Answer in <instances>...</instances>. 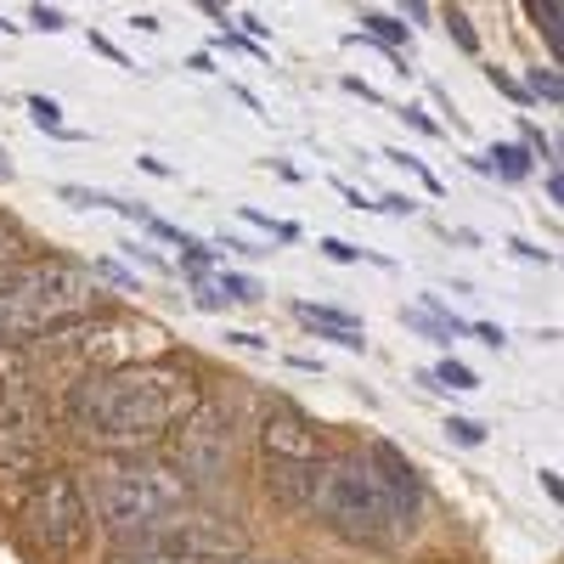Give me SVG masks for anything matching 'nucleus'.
Here are the masks:
<instances>
[{
    "instance_id": "f257e3e1",
    "label": "nucleus",
    "mask_w": 564,
    "mask_h": 564,
    "mask_svg": "<svg viewBox=\"0 0 564 564\" xmlns=\"http://www.w3.org/2000/svg\"><path fill=\"white\" fill-rule=\"evenodd\" d=\"M204 406V379L175 356L124 361L97 379H79L68 395L74 430L102 452H141L170 441Z\"/></svg>"
},
{
    "instance_id": "f03ea898",
    "label": "nucleus",
    "mask_w": 564,
    "mask_h": 564,
    "mask_svg": "<svg viewBox=\"0 0 564 564\" xmlns=\"http://www.w3.org/2000/svg\"><path fill=\"white\" fill-rule=\"evenodd\" d=\"M102 305V289L90 265H74L63 254L7 265L0 271V350L29 345V339H57L74 322H85Z\"/></svg>"
},
{
    "instance_id": "7ed1b4c3",
    "label": "nucleus",
    "mask_w": 564,
    "mask_h": 564,
    "mask_svg": "<svg viewBox=\"0 0 564 564\" xmlns=\"http://www.w3.org/2000/svg\"><path fill=\"white\" fill-rule=\"evenodd\" d=\"M186 502H193V480L170 463L124 457V463H108L97 475V513H102V525L124 542L148 536L153 525H164Z\"/></svg>"
},
{
    "instance_id": "20e7f679",
    "label": "nucleus",
    "mask_w": 564,
    "mask_h": 564,
    "mask_svg": "<svg viewBox=\"0 0 564 564\" xmlns=\"http://www.w3.org/2000/svg\"><path fill=\"white\" fill-rule=\"evenodd\" d=\"M311 508L322 513L327 531L356 542V547H390L401 536V525H395V513H390L379 480H372L367 457H334V463H322Z\"/></svg>"
},
{
    "instance_id": "39448f33",
    "label": "nucleus",
    "mask_w": 564,
    "mask_h": 564,
    "mask_svg": "<svg viewBox=\"0 0 564 564\" xmlns=\"http://www.w3.org/2000/svg\"><path fill=\"white\" fill-rule=\"evenodd\" d=\"M23 520H29V536L45 553L74 558L90 542V497L68 468H40V480L23 502Z\"/></svg>"
},
{
    "instance_id": "423d86ee",
    "label": "nucleus",
    "mask_w": 564,
    "mask_h": 564,
    "mask_svg": "<svg viewBox=\"0 0 564 564\" xmlns=\"http://www.w3.org/2000/svg\"><path fill=\"white\" fill-rule=\"evenodd\" d=\"M45 468V417L34 401H0V486L40 480Z\"/></svg>"
},
{
    "instance_id": "0eeeda50",
    "label": "nucleus",
    "mask_w": 564,
    "mask_h": 564,
    "mask_svg": "<svg viewBox=\"0 0 564 564\" xmlns=\"http://www.w3.org/2000/svg\"><path fill=\"white\" fill-rule=\"evenodd\" d=\"M361 457H367V468H372V480H379V491H384V502H390V513H395V525H401V531H417V520H423V480H417L412 457H406L395 441H372Z\"/></svg>"
},
{
    "instance_id": "6e6552de",
    "label": "nucleus",
    "mask_w": 564,
    "mask_h": 564,
    "mask_svg": "<svg viewBox=\"0 0 564 564\" xmlns=\"http://www.w3.org/2000/svg\"><path fill=\"white\" fill-rule=\"evenodd\" d=\"M260 452H265L271 468H322V463H327L322 430H316L305 412H294V406L265 412V423H260Z\"/></svg>"
},
{
    "instance_id": "1a4fd4ad",
    "label": "nucleus",
    "mask_w": 564,
    "mask_h": 564,
    "mask_svg": "<svg viewBox=\"0 0 564 564\" xmlns=\"http://www.w3.org/2000/svg\"><path fill=\"white\" fill-rule=\"evenodd\" d=\"M175 435H181V475H215V468L226 463V452H231V430L220 423V412L209 401L186 417Z\"/></svg>"
},
{
    "instance_id": "9d476101",
    "label": "nucleus",
    "mask_w": 564,
    "mask_h": 564,
    "mask_svg": "<svg viewBox=\"0 0 564 564\" xmlns=\"http://www.w3.org/2000/svg\"><path fill=\"white\" fill-rule=\"evenodd\" d=\"M294 316L311 327L316 339L339 345V350H350V356H367V327H361V316H356V311H339V305H311V300H300V305H294Z\"/></svg>"
},
{
    "instance_id": "9b49d317",
    "label": "nucleus",
    "mask_w": 564,
    "mask_h": 564,
    "mask_svg": "<svg viewBox=\"0 0 564 564\" xmlns=\"http://www.w3.org/2000/svg\"><path fill=\"white\" fill-rule=\"evenodd\" d=\"M356 23H361V29H356V40L367 34V40H379L384 52H395V57H406V52H412V29H406L401 18H390V12H361Z\"/></svg>"
},
{
    "instance_id": "f8f14e48",
    "label": "nucleus",
    "mask_w": 564,
    "mask_h": 564,
    "mask_svg": "<svg viewBox=\"0 0 564 564\" xmlns=\"http://www.w3.org/2000/svg\"><path fill=\"white\" fill-rule=\"evenodd\" d=\"M113 564H209V558L175 553V547H164V542H153V536H135V542H124V547L113 553Z\"/></svg>"
},
{
    "instance_id": "ddd939ff",
    "label": "nucleus",
    "mask_w": 564,
    "mask_h": 564,
    "mask_svg": "<svg viewBox=\"0 0 564 564\" xmlns=\"http://www.w3.org/2000/svg\"><path fill=\"white\" fill-rule=\"evenodd\" d=\"M536 170V159L520 148V141H497V148L486 153V175H497V181H525Z\"/></svg>"
},
{
    "instance_id": "4468645a",
    "label": "nucleus",
    "mask_w": 564,
    "mask_h": 564,
    "mask_svg": "<svg viewBox=\"0 0 564 564\" xmlns=\"http://www.w3.org/2000/svg\"><path fill=\"white\" fill-rule=\"evenodd\" d=\"M430 390H457V395H475V390H480V372H475V367H463L457 356H446V361H435V367H430Z\"/></svg>"
},
{
    "instance_id": "2eb2a0df",
    "label": "nucleus",
    "mask_w": 564,
    "mask_h": 564,
    "mask_svg": "<svg viewBox=\"0 0 564 564\" xmlns=\"http://www.w3.org/2000/svg\"><path fill=\"white\" fill-rule=\"evenodd\" d=\"M29 119L45 130V135H57V141H85L79 130H68V119H63V102H52V97H40V90H34V97H29Z\"/></svg>"
},
{
    "instance_id": "dca6fc26",
    "label": "nucleus",
    "mask_w": 564,
    "mask_h": 564,
    "mask_svg": "<svg viewBox=\"0 0 564 564\" xmlns=\"http://www.w3.org/2000/svg\"><path fill=\"white\" fill-rule=\"evenodd\" d=\"M531 23L542 29V40H547V52H553V63H558V52H564V29H558V18H564V7L558 0H531Z\"/></svg>"
},
{
    "instance_id": "f3484780",
    "label": "nucleus",
    "mask_w": 564,
    "mask_h": 564,
    "mask_svg": "<svg viewBox=\"0 0 564 564\" xmlns=\"http://www.w3.org/2000/svg\"><path fill=\"white\" fill-rule=\"evenodd\" d=\"M238 220L254 226V231H265V238H276V243H300V226L294 220H276V215H265L254 204H238Z\"/></svg>"
},
{
    "instance_id": "a211bd4d",
    "label": "nucleus",
    "mask_w": 564,
    "mask_h": 564,
    "mask_svg": "<svg viewBox=\"0 0 564 564\" xmlns=\"http://www.w3.org/2000/svg\"><path fill=\"white\" fill-rule=\"evenodd\" d=\"M215 289H220L231 305H260V300H265V289H260L254 276H243V271H220V276H215Z\"/></svg>"
},
{
    "instance_id": "6ab92c4d",
    "label": "nucleus",
    "mask_w": 564,
    "mask_h": 564,
    "mask_svg": "<svg viewBox=\"0 0 564 564\" xmlns=\"http://www.w3.org/2000/svg\"><path fill=\"white\" fill-rule=\"evenodd\" d=\"M316 249H322L327 260H334V265H356V260H367V265L390 271V260H384V254H372V249H356V243H345V238H322Z\"/></svg>"
},
{
    "instance_id": "aec40b11",
    "label": "nucleus",
    "mask_w": 564,
    "mask_h": 564,
    "mask_svg": "<svg viewBox=\"0 0 564 564\" xmlns=\"http://www.w3.org/2000/svg\"><path fill=\"white\" fill-rule=\"evenodd\" d=\"M520 85H525V97H531V102H547V108H558V102H564V85H558V74H553V68H531Z\"/></svg>"
},
{
    "instance_id": "412c9836",
    "label": "nucleus",
    "mask_w": 564,
    "mask_h": 564,
    "mask_svg": "<svg viewBox=\"0 0 564 564\" xmlns=\"http://www.w3.org/2000/svg\"><path fill=\"white\" fill-rule=\"evenodd\" d=\"M446 34L463 45L468 57H480V34H475V23H468V12H463V7H446Z\"/></svg>"
},
{
    "instance_id": "4be33fe9",
    "label": "nucleus",
    "mask_w": 564,
    "mask_h": 564,
    "mask_svg": "<svg viewBox=\"0 0 564 564\" xmlns=\"http://www.w3.org/2000/svg\"><path fill=\"white\" fill-rule=\"evenodd\" d=\"M90 276H102V282H113L119 294H141V282H135V271H130V265H119V260H97V265H90Z\"/></svg>"
},
{
    "instance_id": "5701e85b",
    "label": "nucleus",
    "mask_w": 564,
    "mask_h": 564,
    "mask_svg": "<svg viewBox=\"0 0 564 564\" xmlns=\"http://www.w3.org/2000/svg\"><path fill=\"white\" fill-rule=\"evenodd\" d=\"M384 159H390V164H401V170H412L423 186H430V193H441V175H435L430 164H423L417 153H406V148H384Z\"/></svg>"
},
{
    "instance_id": "b1692460",
    "label": "nucleus",
    "mask_w": 564,
    "mask_h": 564,
    "mask_svg": "<svg viewBox=\"0 0 564 564\" xmlns=\"http://www.w3.org/2000/svg\"><path fill=\"white\" fill-rule=\"evenodd\" d=\"M441 430H446L457 446H486V423H475V417H446Z\"/></svg>"
},
{
    "instance_id": "393cba45",
    "label": "nucleus",
    "mask_w": 564,
    "mask_h": 564,
    "mask_svg": "<svg viewBox=\"0 0 564 564\" xmlns=\"http://www.w3.org/2000/svg\"><path fill=\"white\" fill-rule=\"evenodd\" d=\"M193 305H198V311H231V300L215 289L209 276H198V282H193Z\"/></svg>"
},
{
    "instance_id": "a878e982",
    "label": "nucleus",
    "mask_w": 564,
    "mask_h": 564,
    "mask_svg": "<svg viewBox=\"0 0 564 564\" xmlns=\"http://www.w3.org/2000/svg\"><path fill=\"white\" fill-rule=\"evenodd\" d=\"M486 79H491V85L502 90V97H508V102H520V108H531V97H525V85H520V79H513L508 68H486Z\"/></svg>"
},
{
    "instance_id": "bb28decb",
    "label": "nucleus",
    "mask_w": 564,
    "mask_h": 564,
    "mask_svg": "<svg viewBox=\"0 0 564 564\" xmlns=\"http://www.w3.org/2000/svg\"><path fill=\"white\" fill-rule=\"evenodd\" d=\"M90 52H102V57H108L113 68H124V74H135V68H141L135 57H124V52H119V45H113L108 34H90Z\"/></svg>"
},
{
    "instance_id": "cd10ccee",
    "label": "nucleus",
    "mask_w": 564,
    "mask_h": 564,
    "mask_svg": "<svg viewBox=\"0 0 564 564\" xmlns=\"http://www.w3.org/2000/svg\"><path fill=\"white\" fill-rule=\"evenodd\" d=\"M29 23H34L40 34H63V29H68V18H63L57 7H29Z\"/></svg>"
},
{
    "instance_id": "c85d7f7f",
    "label": "nucleus",
    "mask_w": 564,
    "mask_h": 564,
    "mask_svg": "<svg viewBox=\"0 0 564 564\" xmlns=\"http://www.w3.org/2000/svg\"><path fill=\"white\" fill-rule=\"evenodd\" d=\"M395 119H406V124H412V130H423V135H446V130H441L430 113H423L417 102H401V108H395Z\"/></svg>"
},
{
    "instance_id": "c756f323",
    "label": "nucleus",
    "mask_w": 564,
    "mask_h": 564,
    "mask_svg": "<svg viewBox=\"0 0 564 564\" xmlns=\"http://www.w3.org/2000/svg\"><path fill=\"white\" fill-rule=\"evenodd\" d=\"M18 249H23V231H18L12 220H0V271L18 260Z\"/></svg>"
},
{
    "instance_id": "7c9ffc66",
    "label": "nucleus",
    "mask_w": 564,
    "mask_h": 564,
    "mask_svg": "<svg viewBox=\"0 0 564 564\" xmlns=\"http://www.w3.org/2000/svg\"><path fill=\"white\" fill-rule=\"evenodd\" d=\"M468 339H480V345H491V350H508V334L497 322H468Z\"/></svg>"
},
{
    "instance_id": "2f4dec72",
    "label": "nucleus",
    "mask_w": 564,
    "mask_h": 564,
    "mask_svg": "<svg viewBox=\"0 0 564 564\" xmlns=\"http://www.w3.org/2000/svg\"><path fill=\"white\" fill-rule=\"evenodd\" d=\"M508 249L520 254V260H531V265H553V249H536V243H525V238H508Z\"/></svg>"
},
{
    "instance_id": "473e14b6",
    "label": "nucleus",
    "mask_w": 564,
    "mask_h": 564,
    "mask_svg": "<svg viewBox=\"0 0 564 564\" xmlns=\"http://www.w3.org/2000/svg\"><path fill=\"white\" fill-rule=\"evenodd\" d=\"M372 209H384V215H395V220H406V215H417V204L406 198V193H390V198H379Z\"/></svg>"
},
{
    "instance_id": "72a5a7b5",
    "label": "nucleus",
    "mask_w": 564,
    "mask_h": 564,
    "mask_svg": "<svg viewBox=\"0 0 564 564\" xmlns=\"http://www.w3.org/2000/svg\"><path fill=\"white\" fill-rule=\"evenodd\" d=\"M124 254H130V260H141V265H148V271H170V260H164V254H153V249H141V243H124Z\"/></svg>"
},
{
    "instance_id": "f704fd0d",
    "label": "nucleus",
    "mask_w": 564,
    "mask_h": 564,
    "mask_svg": "<svg viewBox=\"0 0 564 564\" xmlns=\"http://www.w3.org/2000/svg\"><path fill=\"white\" fill-rule=\"evenodd\" d=\"M231 345H243V350H271V339H260V334H243V327H238V334H226Z\"/></svg>"
},
{
    "instance_id": "c9c22d12",
    "label": "nucleus",
    "mask_w": 564,
    "mask_h": 564,
    "mask_svg": "<svg viewBox=\"0 0 564 564\" xmlns=\"http://www.w3.org/2000/svg\"><path fill=\"white\" fill-rule=\"evenodd\" d=\"M345 90H350V97H361V102H379V90H372L367 79H356V74L345 79Z\"/></svg>"
},
{
    "instance_id": "e433bc0d",
    "label": "nucleus",
    "mask_w": 564,
    "mask_h": 564,
    "mask_svg": "<svg viewBox=\"0 0 564 564\" xmlns=\"http://www.w3.org/2000/svg\"><path fill=\"white\" fill-rule=\"evenodd\" d=\"M135 164H141V170H148V175H164V181H170V175H175V170H170V164H164V159H153V153H141V159H135Z\"/></svg>"
},
{
    "instance_id": "4c0bfd02",
    "label": "nucleus",
    "mask_w": 564,
    "mask_h": 564,
    "mask_svg": "<svg viewBox=\"0 0 564 564\" xmlns=\"http://www.w3.org/2000/svg\"><path fill=\"white\" fill-rule=\"evenodd\" d=\"M186 68H193V74H220V68H215V57H209V52H193V57H186Z\"/></svg>"
},
{
    "instance_id": "58836bf2",
    "label": "nucleus",
    "mask_w": 564,
    "mask_h": 564,
    "mask_svg": "<svg viewBox=\"0 0 564 564\" xmlns=\"http://www.w3.org/2000/svg\"><path fill=\"white\" fill-rule=\"evenodd\" d=\"M536 480H542V491H547L553 502H564V486H558V475H553V468H542V475H536Z\"/></svg>"
},
{
    "instance_id": "ea45409f",
    "label": "nucleus",
    "mask_w": 564,
    "mask_h": 564,
    "mask_svg": "<svg viewBox=\"0 0 564 564\" xmlns=\"http://www.w3.org/2000/svg\"><path fill=\"white\" fill-rule=\"evenodd\" d=\"M130 29H141V34H159V29H164V23H159V18H153V12H135V18H130Z\"/></svg>"
},
{
    "instance_id": "a19ab883",
    "label": "nucleus",
    "mask_w": 564,
    "mask_h": 564,
    "mask_svg": "<svg viewBox=\"0 0 564 564\" xmlns=\"http://www.w3.org/2000/svg\"><path fill=\"white\" fill-rule=\"evenodd\" d=\"M265 164H271V170H276V175H282V181H305V175H300V170H294V164H289V159H265Z\"/></svg>"
},
{
    "instance_id": "79ce46f5",
    "label": "nucleus",
    "mask_w": 564,
    "mask_h": 564,
    "mask_svg": "<svg viewBox=\"0 0 564 564\" xmlns=\"http://www.w3.org/2000/svg\"><path fill=\"white\" fill-rule=\"evenodd\" d=\"M547 204H564V181H558V170H547Z\"/></svg>"
},
{
    "instance_id": "37998d69",
    "label": "nucleus",
    "mask_w": 564,
    "mask_h": 564,
    "mask_svg": "<svg viewBox=\"0 0 564 564\" xmlns=\"http://www.w3.org/2000/svg\"><path fill=\"white\" fill-rule=\"evenodd\" d=\"M339 193H345V204H350V209H372V204L356 193V186H345V181H339Z\"/></svg>"
},
{
    "instance_id": "c03bdc74",
    "label": "nucleus",
    "mask_w": 564,
    "mask_h": 564,
    "mask_svg": "<svg viewBox=\"0 0 564 564\" xmlns=\"http://www.w3.org/2000/svg\"><path fill=\"white\" fill-rule=\"evenodd\" d=\"M18 170H12V159H7V148H0V181H12Z\"/></svg>"
}]
</instances>
